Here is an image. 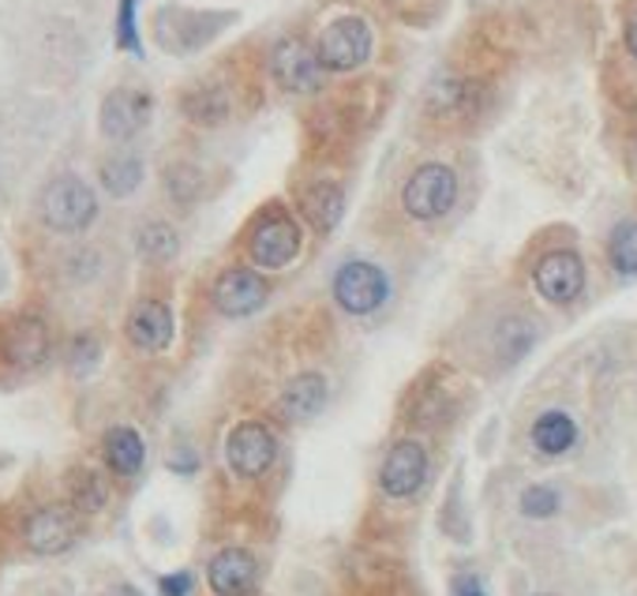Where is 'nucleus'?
Wrapping results in <instances>:
<instances>
[{
  "mask_svg": "<svg viewBox=\"0 0 637 596\" xmlns=\"http://www.w3.org/2000/svg\"><path fill=\"white\" fill-rule=\"evenodd\" d=\"M42 222L56 233H83L98 217V199L79 177H56L42 192Z\"/></svg>",
  "mask_w": 637,
  "mask_h": 596,
  "instance_id": "obj_1",
  "label": "nucleus"
},
{
  "mask_svg": "<svg viewBox=\"0 0 637 596\" xmlns=\"http://www.w3.org/2000/svg\"><path fill=\"white\" fill-rule=\"evenodd\" d=\"M454 199H458V177H454L450 166H439V162L421 166L402 188V206L416 222L443 217L454 206Z\"/></svg>",
  "mask_w": 637,
  "mask_h": 596,
  "instance_id": "obj_2",
  "label": "nucleus"
},
{
  "mask_svg": "<svg viewBox=\"0 0 637 596\" xmlns=\"http://www.w3.org/2000/svg\"><path fill=\"white\" fill-rule=\"evenodd\" d=\"M316 56L330 72H357L372 56V26L360 15H341L319 34Z\"/></svg>",
  "mask_w": 637,
  "mask_h": 596,
  "instance_id": "obj_3",
  "label": "nucleus"
},
{
  "mask_svg": "<svg viewBox=\"0 0 637 596\" xmlns=\"http://www.w3.org/2000/svg\"><path fill=\"white\" fill-rule=\"evenodd\" d=\"M274 458H278V439H274V432L259 421L236 424L230 439H225V461H230L236 477L244 480H259L263 472L274 466Z\"/></svg>",
  "mask_w": 637,
  "mask_h": 596,
  "instance_id": "obj_4",
  "label": "nucleus"
},
{
  "mask_svg": "<svg viewBox=\"0 0 637 596\" xmlns=\"http://www.w3.org/2000/svg\"><path fill=\"white\" fill-rule=\"evenodd\" d=\"M248 255L266 270L289 267L300 255V225L289 214H266L259 225L252 230Z\"/></svg>",
  "mask_w": 637,
  "mask_h": 596,
  "instance_id": "obj_5",
  "label": "nucleus"
},
{
  "mask_svg": "<svg viewBox=\"0 0 637 596\" xmlns=\"http://www.w3.org/2000/svg\"><path fill=\"white\" fill-rule=\"evenodd\" d=\"M335 300L349 311V316H368V311H375L386 300L383 270L364 259L346 263V267L335 274Z\"/></svg>",
  "mask_w": 637,
  "mask_h": 596,
  "instance_id": "obj_6",
  "label": "nucleus"
},
{
  "mask_svg": "<svg viewBox=\"0 0 637 596\" xmlns=\"http://www.w3.org/2000/svg\"><path fill=\"white\" fill-rule=\"evenodd\" d=\"M532 286L551 305H570L585 289V263L577 252H548L532 270Z\"/></svg>",
  "mask_w": 637,
  "mask_h": 596,
  "instance_id": "obj_7",
  "label": "nucleus"
},
{
  "mask_svg": "<svg viewBox=\"0 0 637 596\" xmlns=\"http://www.w3.org/2000/svg\"><path fill=\"white\" fill-rule=\"evenodd\" d=\"M270 72H274V79L293 94H311V91H319V83H322L319 56L311 45H304L300 38H285V42L274 45Z\"/></svg>",
  "mask_w": 637,
  "mask_h": 596,
  "instance_id": "obj_8",
  "label": "nucleus"
},
{
  "mask_svg": "<svg viewBox=\"0 0 637 596\" xmlns=\"http://www.w3.org/2000/svg\"><path fill=\"white\" fill-rule=\"evenodd\" d=\"M427 480V454L421 443L413 439H402L394 443L383 461V472H379V485L390 499H408L424 488Z\"/></svg>",
  "mask_w": 637,
  "mask_h": 596,
  "instance_id": "obj_9",
  "label": "nucleus"
},
{
  "mask_svg": "<svg viewBox=\"0 0 637 596\" xmlns=\"http://www.w3.org/2000/svg\"><path fill=\"white\" fill-rule=\"evenodd\" d=\"M79 536V525H75V514L68 507H42L26 518L23 525V541L34 555H61L68 552Z\"/></svg>",
  "mask_w": 637,
  "mask_h": 596,
  "instance_id": "obj_10",
  "label": "nucleus"
},
{
  "mask_svg": "<svg viewBox=\"0 0 637 596\" xmlns=\"http://www.w3.org/2000/svg\"><path fill=\"white\" fill-rule=\"evenodd\" d=\"M206 582L214 596H252L259 585V563L244 547H222L206 566Z\"/></svg>",
  "mask_w": 637,
  "mask_h": 596,
  "instance_id": "obj_11",
  "label": "nucleus"
},
{
  "mask_svg": "<svg viewBox=\"0 0 637 596\" xmlns=\"http://www.w3.org/2000/svg\"><path fill=\"white\" fill-rule=\"evenodd\" d=\"M263 300H266V281L255 270L233 267L214 281V305L222 316H236V319L252 316V311L263 308Z\"/></svg>",
  "mask_w": 637,
  "mask_h": 596,
  "instance_id": "obj_12",
  "label": "nucleus"
},
{
  "mask_svg": "<svg viewBox=\"0 0 637 596\" xmlns=\"http://www.w3.org/2000/svg\"><path fill=\"white\" fill-rule=\"evenodd\" d=\"M128 342L142 353H161L173 342V311L161 300H139L128 316Z\"/></svg>",
  "mask_w": 637,
  "mask_h": 596,
  "instance_id": "obj_13",
  "label": "nucleus"
},
{
  "mask_svg": "<svg viewBox=\"0 0 637 596\" xmlns=\"http://www.w3.org/2000/svg\"><path fill=\"white\" fill-rule=\"evenodd\" d=\"M150 120V94L142 91H113L102 106V131L109 139H131Z\"/></svg>",
  "mask_w": 637,
  "mask_h": 596,
  "instance_id": "obj_14",
  "label": "nucleus"
},
{
  "mask_svg": "<svg viewBox=\"0 0 637 596\" xmlns=\"http://www.w3.org/2000/svg\"><path fill=\"white\" fill-rule=\"evenodd\" d=\"M4 356H8V364H15V368L42 364L45 356H50V330H45L42 319H34V316L15 319L4 334Z\"/></svg>",
  "mask_w": 637,
  "mask_h": 596,
  "instance_id": "obj_15",
  "label": "nucleus"
},
{
  "mask_svg": "<svg viewBox=\"0 0 637 596\" xmlns=\"http://www.w3.org/2000/svg\"><path fill=\"white\" fill-rule=\"evenodd\" d=\"M322 402H327V380L319 372H300L297 380H289V386L282 391V413L285 421H311Z\"/></svg>",
  "mask_w": 637,
  "mask_h": 596,
  "instance_id": "obj_16",
  "label": "nucleus"
},
{
  "mask_svg": "<svg viewBox=\"0 0 637 596\" xmlns=\"http://www.w3.org/2000/svg\"><path fill=\"white\" fill-rule=\"evenodd\" d=\"M102 454H106V466L117 477H136L142 461H147V447H142V435L136 428H109Z\"/></svg>",
  "mask_w": 637,
  "mask_h": 596,
  "instance_id": "obj_17",
  "label": "nucleus"
},
{
  "mask_svg": "<svg viewBox=\"0 0 637 596\" xmlns=\"http://www.w3.org/2000/svg\"><path fill=\"white\" fill-rule=\"evenodd\" d=\"M300 206H304V217H308L319 233H330L341 222V214H346V195H341L338 184L319 181V184H311L308 192H304Z\"/></svg>",
  "mask_w": 637,
  "mask_h": 596,
  "instance_id": "obj_18",
  "label": "nucleus"
},
{
  "mask_svg": "<svg viewBox=\"0 0 637 596\" xmlns=\"http://www.w3.org/2000/svg\"><path fill=\"white\" fill-rule=\"evenodd\" d=\"M574 443H577V424L570 421L566 413L551 409L544 416H537V424H532V447H537L540 454H548V458L566 454Z\"/></svg>",
  "mask_w": 637,
  "mask_h": 596,
  "instance_id": "obj_19",
  "label": "nucleus"
},
{
  "mask_svg": "<svg viewBox=\"0 0 637 596\" xmlns=\"http://www.w3.org/2000/svg\"><path fill=\"white\" fill-rule=\"evenodd\" d=\"M142 181V162L139 158H109L106 166H102V184L109 188V195L125 199L139 188Z\"/></svg>",
  "mask_w": 637,
  "mask_h": 596,
  "instance_id": "obj_20",
  "label": "nucleus"
},
{
  "mask_svg": "<svg viewBox=\"0 0 637 596\" xmlns=\"http://www.w3.org/2000/svg\"><path fill=\"white\" fill-rule=\"evenodd\" d=\"M184 113L203 125H217L222 117H230V98L217 87H199L184 98Z\"/></svg>",
  "mask_w": 637,
  "mask_h": 596,
  "instance_id": "obj_21",
  "label": "nucleus"
},
{
  "mask_svg": "<svg viewBox=\"0 0 637 596\" xmlns=\"http://www.w3.org/2000/svg\"><path fill=\"white\" fill-rule=\"evenodd\" d=\"M607 255H612V267L619 274H637V222L615 225L612 241H607Z\"/></svg>",
  "mask_w": 637,
  "mask_h": 596,
  "instance_id": "obj_22",
  "label": "nucleus"
},
{
  "mask_svg": "<svg viewBox=\"0 0 637 596\" xmlns=\"http://www.w3.org/2000/svg\"><path fill=\"white\" fill-rule=\"evenodd\" d=\"M177 248H180V241L166 222H150V225H142V230H139V252L147 255V259H155V263L173 259Z\"/></svg>",
  "mask_w": 637,
  "mask_h": 596,
  "instance_id": "obj_23",
  "label": "nucleus"
},
{
  "mask_svg": "<svg viewBox=\"0 0 637 596\" xmlns=\"http://www.w3.org/2000/svg\"><path fill=\"white\" fill-rule=\"evenodd\" d=\"M559 510V491L548 485H532L521 496V514L525 518H551Z\"/></svg>",
  "mask_w": 637,
  "mask_h": 596,
  "instance_id": "obj_24",
  "label": "nucleus"
},
{
  "mask_svg": "<svg viewBox=\"0 0 637 596\" xmlns=\"http://www.w3.org/2000/svg\"><path fill=\"white\" fill-rule=\"evenodd\" d=\"M117 45L128 53H142L139 31H136V0H120V15H117Z\"/></svg>",
  "mask_w": 637,
  "mask_h": 596,
  "instance_id": "obj_25",
  "label": "nucleus"
},
{
  "mask_svg": "<svg viewBox=\"0 0 637 596\" xmlns=\"http://www.w3.org/2000/svg\"><path fill=\"white\" fill-rule=\"evenodd\" d=\"M166 184L173 188V195L180 199V203H192V199L199 195V173L192 166H177L166 173Z\"/></svg>",
  "mask_w": 637,
  "mask_h": 596,
  "instance_id": "obj_26",
  "label": "nucleus"
},
{
  "mask_svg": "<svg viewBox=\"0 0 637 596\" xmlns=\"http://www.w3.org/2000/svg\"><path fill=\"white\" fill-rule=\"evenodd\" d=\"M102 499H106V488H102L98 477H91V472H83V488H75V503L83 510H98Z\"/></svg>",
  "mask_w": 637,
  "mask_h": 596,
  "instance_id": "obj_27",
  "label": "nucleus"
},
{
  "mask_svg": "<svg viewBox=\"0 0 637 596\" xmlns=\"http://www.w3.org/2000/svg\"><path fill=\"white\" fill-rule=\"evenodd\" d=\"M98 361V342L94 338H79L72 349V364H75V372H91V364Z\"/></svg>",
  "mask_w": 637,
  "mask_h": 596,
  "instance_id": "obj_28",
  "label": "nucleus"
},
{
  "mask_svg": "<svg viewBox=\"0 0 637 596\" xmlns=\"http://www.w3.org/2000/svg\"><path fill=\"white\" fill-rule=\"evenodd\" d=\"M161 596H192V574L188 571L166 574V578H161Z\"/></svg>",
  "mask_w": 637,
  "mask_h": 596,
  "instance_id": "obj_29",
  "label": "nucleus"
},
{
  "mask_svg": "<svg viewBox=\"0 0 637 596\" xmlns=\"http://www.w3.org/2000/svg\"><path fill=\"white\" fill-rule=\"evenodd\" d=\"M626 50L637 56V12L630 15V23H626Z\"/></svg>",
  "mask_w": 637,
  "mask_h": 596,
  "instance_id": "obj_30",
  "label": "nucleus"
},
{
  "mask_svg": "<svg viewBox=\"0 0 637 596\" xmlns=\"http://www.w3.org/2000/svg\"><path fill=\"white\" fill-rule=\"evenodd\" d=\"M195 466H199V458H195V454H188V450H184V458H173V469H177V472H192Z\"/></svg>",
  "mask_w": 637,
  "mask_h": 596,
  "instance_id": "obj_31",
  "label": "nucleus"
},
{
  "mask_svg": "<svg viewBox=\"0 0 637 596\" xmlns=\"http://www.w3.org/2000/svg\"><path fill=\"white\" fill-rule=\"evenodd\" d=\"M109 596H139V593L131 589V585H117V589H113Z\"/></svg>",
  "mask_w": 637,
  "mask_h": 596,
  "instance_id": "obj_32",
  "label": "nucleus"
},
{
  "mask_svg": "<svg viewBox=\"0 0 637 596\" xmlns=\"http://www.w3.org/2000/svg\"><path fill=\"white\" fill-rule=\"evenodd\" d=\"M461 596H484V593H480V589H477V585H469V589H465V593H461Z\"/></svg>",
  "mask_w": 637,
  "mask_h": 596,
  "instance_id": "obj_33",
  "label": "nucleus"
}]
</instances>
